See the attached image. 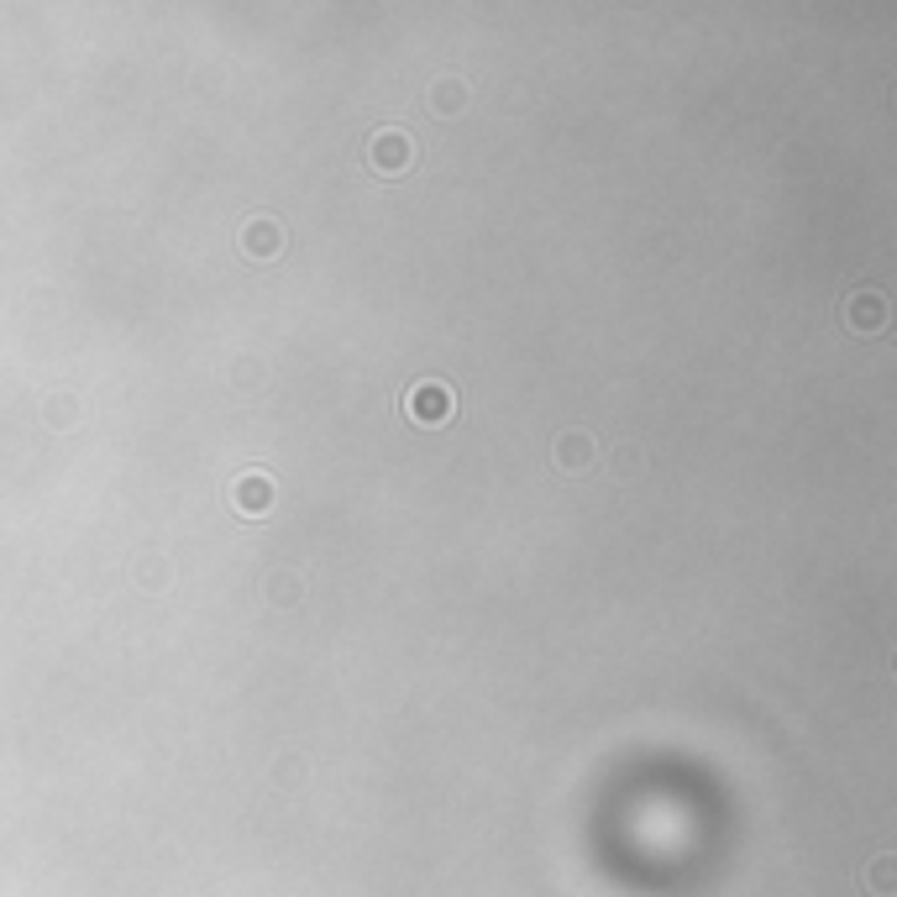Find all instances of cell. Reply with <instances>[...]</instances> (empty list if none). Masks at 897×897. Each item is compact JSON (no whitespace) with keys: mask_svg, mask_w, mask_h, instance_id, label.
Here are the masks:
<instances>
[{"mask_svg":"<svg viewBox=\"0 0 897 897\" xmlns=\"http://www.w3.org/2000/svg\"><path fill=\"white\" fill-rule=\"evenodd\" d=\"M404 404H410V415H415L420 425H441V420L452 415V389H446V383H415Z\"/></svg>","mask_w":897,"mask_h":897,"instance_id":"obj_1","label":"cell"},{"mask_svg":"<svg viewBox=\"0 0 897 897\" xmlns=\"http://www.w3.org/2000/svg\"><path fill=\"white\" fill-rule=\"evenodd\" d=\"M373 163H379L383 174L404 168V163H410V137H404V132H379V137H373Z\"/></svg>","mask_w":897,"mask_h":897,"instance_id":"obj_2","label":"cell"},{"mask_svg":"<svg viewBox=\"0 0 897 897\" xmlns=\"http://www.w3.org/2000/svg\"><path fill=\"white\" fill-rule=\"evenodd\" d=\"M237 504H241V509H247V515H258V509H268V504H274V483H268V478H258V473H252V478H241V494H237Z\"/></svg>","mask_w":897,"mask_h":897,"instance_id":"obj_3","label":"cell"},{"mask_svg":"<svg viewBox=\"0 0 897 897\" xmlns=\"http://www.w3.org/2000/svg\"><path fill=\"white\" fill-rule=\"evenodd\" d=\"M247 252H258V258L262 252H279V226L274 220H252L247 226Z\"/></svg>","mask_w":897,"mask_h":897,"instance_id":"obj_4","label":"cell"},{"mask_svg":"<svg viewBox=\"0 0 897 897\" xmlns=\"http://www.w3.org/2000/svg\"><path fill=\"white\" fill-rule=\"evenodd\" d=\"M872 881H877V893H881V897H893V860H887V856L877 860V872H872Z\"/></svg>","mask_w":897,"mask_h":897,"instance_id":"obj_5","label":"cell"},{"mask_svg":"<svg viewBox=\"0 0 897 897\" xmlns=\"http://www.w3.org/2000/svg\"><path fill=\"white\" fill-rule=\"evenodd\" d=\"M567 462H588V441L582 436H567Z\"/></svg>","mask_w":897,"mask_h":897,"instance_id":"obj_6","label":"cell"}]
</instances>
